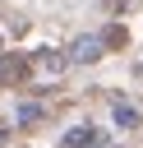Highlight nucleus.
I'll use <instances>...</instances> for the list:
<instances>
[{
	"label": "nucleus",
	"instance_id": "obj_6",
	"mask_svg": "<svg viewBox=\"0 0 143 148\" xmlns=\"http://www.w3.org/2000/svg\"><path fill=\"white\" fill-rule=\"evenodd\" d=\"M115 125H138V111L134 106H115Z\"/></svg>",
	"mask_w": 143,
	"mask_h": 148
},
{
	"label": "nucleus",
	"instance_id": "obj_4",
	"mask_svg": "<svg viewBox=\"0 0 143 148\" xmlns=\"http://www.w3.org/2000/svg\"><path fill=\"white\" fill-rule=\"evenodd\" d=\"M5 79H9V83H23V79H28V60H18V56L5 60Z\"/></svg>",
	"mask_w": 143,
	"mask_h": 148
},
{
	"label": "nucleus",
	"instance_id": "obj_1",
	"mask_svg": "<svg viewBox=\"0 0 143 148\" xmlns=\"http://www.w3.org/2000/svg\"><path fill=\"white\" fill-rule=\"evenodd\" d=\"M101 56V37H78L74 42V60H97Z\"/></svg>",
	"mask_w": 143,
	"mask_h": 148
},
{
	"label": "nucleus",
	"instance_id": "obj_5",
	"mask_svg": "<svg viewBox=\"0 0 143 148\" xmlns=\"http://www.w3.org/2000/svg\"><path fill=\"white\" fill-rule=\"evenodd\" d=\"M125 42H129V32H125V28H120V23H115V28H106V32H101V46H125Z\"/></svg>",
	"mask_w": 143,
	"mask_h": 148
},
{
	"label": "nucleus",
	"instance_id": "obj_3",
	"mask_svg": "<svg viewBox=\"0 0 143 148\" xmlns=\"http://www.w3.org/2000/svg\"><path fill=\"white\" fill-rule=\"evenodd\" d=\"M37 65H42L46 74H60V69H65V56H60V51H37Z\"/></svg>",
	"mask_w": 143,
	"mask_h": 148
},
{
	"label": "nucleus",
	"instance_id": "obj_2",
	"mask_svg": "<svg viewBox=\"0 0 143 148\" xmlns=\"http://www.w3.org/2000/svg\"><path fill=\"white\" fill-rule=\"evenodd\" d=\"M92 143H97V134H92L88 125H78V130L65 134V148H92Z\"/></svg>",
	"mask_w": 143,
	"mask_h": 148
}]
</instances>
